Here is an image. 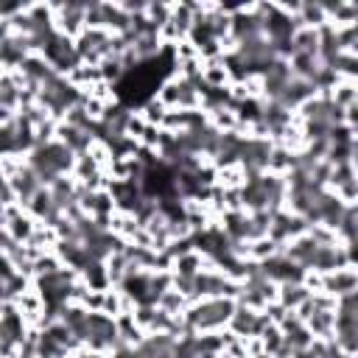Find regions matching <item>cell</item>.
<instances>
[{"label": "cell", "mask_w": 358, "mask_h": 358, "mask_svg": "<svg viewBox=\"0 0 358 358\" xmlns=\"http://www.w3.org/2000/svg\"><path fill=\"white\" fill-rule=\"evenodd\" d=\"M260 341H263V352L274 358V355H277V352L285 347V333H282V327L268 324V327L260 333Z\"/></svg>", "instance_id": "26"}, {"label": "cell", "mask_w": 358, "mask_h": 358, "mask_svg": "<svg viewBox=\"0 0 358 358\" xmlns=\"http://www.w3.org/2000/svg\"><path fill=\"white\" fill-rule=\"evenodd\" d=\"M305 299H310V291L305 288V282H282L277 291V302L288 310H296Z\"/></svg>", "instance_id": "17"}, {"label": "cell", "mask_w": 358, "mask_h": 358, "mask_svg": "<svg viewBox=\"0 0 358 358\" xmlns=\"http://www.w3.org/2000/svg\"><path fill=\"white\" fill-rule=\"evenodd\" d=\"M310 229V224L302 215H294L291 210H277L271 213V227H268V238L277 241L280 246H285L288 241H294L296 235H305Z\"/></svg>", "instance_id": "5"}, {"label": "cell", "mask_w": 358, "mask_h": 358, "mask_svg": "<svg viewBox=\"0 0 358 358\" xmlns=\"http://www.w3.org/2000/svg\"><path fill=\"white\" fill-rule=\"evenodd\" d=\"M235 308H238V299H229V296H213V299L193 302L185 313L187 336L190 333H221V330H227Z\"/></svg>", "instance_id": "1"}, {"label": "cell", "mask_w": 358, "mask_h": 358, "mask_svg": "<svg viewBox=\"0 0 358 358\" xmlns=\"http://www.w3.org/2000/svg\"><path fill=\"white\" fill-rule=\"evenodd\" d=\"M319 95V90H316V84L313 81H305V78H291L288 81V87L282 90V95L277 98V103H282L285 109H291V112H299L310 98H316Z\"/></svg>", "instance_id": "8"}, {"label": "cell", "mask_w": 358, "mask_h": 358, "mask_svg": "<svg viewBox=\"0 0 358 358\" xmlns=\"http://www.w3.org/2000/svg\"><path fill=\"white\" fill-rule=\"evenodd\" d=\"M330 67L336 70L338 78H347V81H355V84H358V56H355V53L341 50V53L330 62Z\"/></svg>", "instance_id": "21"}, {"label": "cell", "mask_w": 358, "mask_h": 358, "mask_svg": "<svg viewBox=\"0 0 358 358\" xmlns=\"http://www.w3.org/2000/svg\"><path fill=\"white\" fill-rule=\"evenodd\" d=\"M28 56H31V48H28L25 36L14 34V36L0 39V64H3V70H20Z\"/></svg>", "instance_id": "9"}, {"label": "cell", "mask_w": 358, "mask_h": 358, "mask_svg": "<svg viewBox=\"0 0 358 358\" xmlns=\"http://www.w3.org/2000/svg\"><path fill=\"white\" fill-rule=\"evenodd\" d=\"M56 11V31L64 34L67 39H78L87 28V3L81 0H64V3H53Z\"/></svg>", "instance_id": "3"}, {"label": "cell", "mask_w": 358, "mask_h": 358, "mask_svg": "<svg viewBox=\"0 0 358 358\" xmlns=\"http://www.w3.org/2000/svg\"><path fill=\"white\" fill-rule=\"evenodd\" d=\"M280 252H282V246L277 241H271L268 235L255 238V241H246V260H252V263H266L268 257H274Z\"/></svg>", "instance_id": "15"}, {"label": "cell", "mask_w": 358, "mask_h": 358, "mask_svg": "<svg viewBox=\"0 0 358 358\" xmlns=\"http://www.w3.org/2000/svg\"><path fill=\"white\" fill-rule=\"evenodd\" d=\"M260 266H263V274H266L271 282H277V285H282V282H302V280H305V268H302L299 263H294L285 252L268 257V260L260 263Z\"/></svg>", "instance_id": "6"}, {"label": "cell", "mask_w": 358, "mask_h": 358, "mask_svg": "<svg viewBox=\"0 0 358 358\" xmlns=\"http://www.w3.org/2000/svg\"><path fill=\"white\" fill-rule=\"evenodd\" d=\"M282 252L294 260V263H299L305 271H310V266H313V257H316V252H319V243L305 232V235H296L294 241H288L285 246H282Z\"/></svg>", "instance_id": "10"}, {"label": "cell", "mask_w": 358, "mask_h": 358, "mask_svg": "<svg viewBox=\"0 0 358 358\" xmlns=\"http://www.w3.org/2000/svg\"><path fill=\"white\" fill-rule=\"evenodd\" d=\"M140 109V115L145 117V123H151V126H159L162 129V123H165V117H168V106L154 95V98H148L143 106H137Z\"/></svg>", "instance_id": "24"}, {"label": "cell", "mask_w": 358, "mask_h": 358, "mask_svg": "<svg viewBox=\"0 0 358 358\" xmlns=\"http://www.w3.org/2000/svg\"><path fill=\"white\" fill-rule=\"evenodd\" d=\"M109 358H137V350L120 341V344H117V347H115V350L109 352Z\"/></svg>", "instance_id": "27"}, {"label": "cell", "mask_w": 358, "mask_h": 358, "mask_svg": "<svg viewBox=\"0 0 358 358\" xmlns=\"http://www.w3.org/2000/svg\"><path fill=\"white\" fill-rule=\"evenodd\" d=\"M117 333H120V341L129 344V347H140V341L145 338V330L134 322V313L117 316Z\"/></svg>", "instance_id": "19"}, {"label": "cell", "mask_w": 358, "mask_h": 358, "mask_svg": "<svg viewBox=\"0 0 358 358\" xmlns=\"http://www.w3.org/2000/svg\"><path fill=\"white\" fill-rule=\"evenodd\" d=\"M350 162H352V168L358 171V140L352 143V159H350Z\"/></svg>", "instance_id": "28"}, {"label": "cell", "mask_w": 358, "mask_h": 358, "mask_svg": "<svg viewBox=\"0 0 358 358\" xmlns=\"http://www.w3.org/2000/svg\"><path fill=\"white\" fill-rule=\"evenodd\" d=\"M204 266H207V255H201L199 249H193V252H187V255H182V257L173 260L171 274L173 277H190V280H196L204 271Z\"/></svg>", "instance_id": "11"}, {"label": "cell", "mask_w": 358, "mask_h": 358, "mask_svg": "<svg viewBox=\"0 0 358 358\" xmlns=\"http://www.w3.org/2000/svg\"><path fill=\"white\" fill-rule=\"evenodd\" d=\"M268 324H271V319H268L266 310H255V308L238 305L232 319H229V324H227V330L235 333L238 338H252V336H260Z\"/></svg>", "instance_id": "4"}, {"label": "cell", "mask_w": 358, "mask_h": 358, "mask_svg": "<svg viewBox=\"0 0 358 358\" xmlns=\"http://www.w3.org/2000/svg\"><path fill=\"white\" fill-rule=\"evenodd\" d=\"M296 168V154L294 151H288L285 145H280V143H274V148H271V154H268V173H277V176H288L291 171Z\"/></svg>", "instance_id": "14"}, {"label": "cell", "mask_w": 358, "mask_h": 358, "mask_svg": "<svg viewBox=\"0 0 358 358\" xmlns=\"http://www.w3.org/2000/svg\"><path fill=\"white\" fill-rule=\"evenodd\" d=\"M25 159H28V165L36 171V176L42 179V185L50 187L59 176H70V173H73L78 157H76L64 143L50 140V143L36 145Z\"/></svg>", "instance_id": "2"}, {"label": "cell", "mask_w": 358, "mask_h": 358, "mask_svg": "<svg viewBox=\"0 0 358 358\" xmlns=\"http://www.w3.org/2000/svg\"><path fill=\"white\" fill-rule=\"evenodd\" d=\"M305 324H308V330L313 333V338L330 341V338L336 336V310H313Z\"/></svg>", "instance_id": "13"}, {"label": "cell", "mask_w": 358, "mask_h": 358, "mask_svg": "<svg viewBox=\"0 0 358 358\" xmlns=\"http://www.w3.org/2000/svg\"><path fill=\"white\" fill-rule=\"evenodd\" d=\"M322 291L336 296V299L358 291V266H347V268H336L330 274H322Z\"/></svg>", "instance_id": "7"}, {"label": "cell", "mask_w": 358, "mask_h": 358, "mask_svg": "<svg viewBox=\"0 0 358 358\" xmlns=\"http://www.w3.org/2000/svg\"><path fill=\"white\" fill-rule=\"evenodd\" d=\"M34 288V280L28 277V274H14V277H6V280H0V296H3V302H17L25 291H31Z\"/></svg>", "instance_id": "18"}, {"label": "cell", "mask_w": 358, "mask_h": 358, "mask_svg": "<svg viewBox=\"0 0 358 358\" xmlns=\"http://www.w3.org/2000/svg\"><path fill=\"white\" fill-rule=\"evenodd\" d=\"M165 313H171V316H182V313H187V308H190V299L182 294V291H176V288H171V291H165L162 296H159V302H157Z\"/></svg>", "instance_id": "22"}, {"label": "cell", "mask_w": 358, "mask_h": 358, "mask_svg": "<svg viewBox=\"0 0 358 358\" xmlns=\"http://www.w3.org/2000/svg\"><path fill=\"white\" fill-rule=\"evenodd\" d=\"M355 140H358V129H355Z\"/></svg>", "instance_id": "29"}, {"label": "cell", "mask_w": 358, "mask_h": 358, "mask_svg": "<svg viewBox=\"0 0 358 358\" xmlns=\"http://www.w3.org/2000/svg\"><path fill=\"white\" fill-rule=\"evenodd\" d=\"M62 268H64V263H62V257H59L56 252H42V255L34 260V280H36V277L56 274V271H62Z\"/></svg>", "instance_id": "25"}, {"label": "cell", "mask_w": 358, "mask_h": 358, "mask_svg": "<svg viewBox=\"0 0 358 358\" xmlns=\"http://www.w3.org/2000/svg\"><path fill=\"white\" fill-rule=\"evenodd\" d=\"M296 25L299 28H316V31L330 25V17H327L322 0H302V11L296 17Z\"/></svg>", "instance_id": "12"}, {"label": "cell", "mask_w": 358, "mask_h": 358, "mask_svg": "<svg viewBox=\"0 0 358 358\" xmlns=\"http://www.w3.org/2000/svg\"><path fill=\"white\" fill-rule=\"evenodd\" d=\"M330 98H333L336 106H341L347 112L350 106L358 103V84L355 81H347V78H338V84L330 90Z\"/></svg>", "instance_id": "20"}, {"label": "cell", "mask_w": 358, "mask_h": 358, "mask_svg": "<svg viewBox=\"0 0 358 358\" xmlns=\"http://www.w3.org/2000/svg\"><path fill=\"white\" fill-rule=\"evenodd\" d=\"M294 48H296V53L319 56V31H316V28H296V34H294Z\"/></svg>", "instance_id": "23"}, {"label": "cell", "mask_w": 358, "mask_h": 358, "mask_svg": "<svg viewBox=\"0 0 358 358\" xmlns=\"http://www.w3.org/2000/svg\"><path fill=\"white\" fill-rule=\"evenodd\" d=\"M201 78H204V87H213V90H227V87H232V76H229L224 59H218V62H204Z\"/></svg>", "instance_id": "16"}]
</instances>
